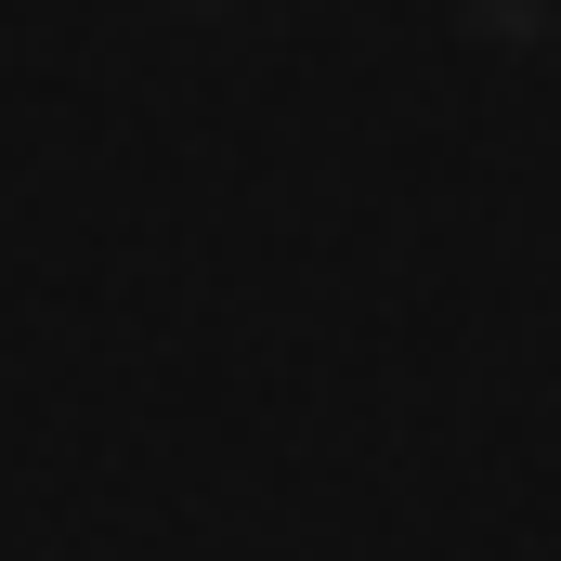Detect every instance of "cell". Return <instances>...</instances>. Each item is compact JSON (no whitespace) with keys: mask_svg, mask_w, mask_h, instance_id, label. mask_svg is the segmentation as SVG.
Segmentation results:
<instances>
[{"mask_svg":"<svg viewBox=\"0 0 561 561\" xmlns=\"http://www.w3.org/2000/svg\"><path fill=\"white\" fill-rule=\"evenodd\" d=\"M470 26H483L496 53H536V39H549V0H470Z\"/></svg>","mask_w":561,"mask_h":561,"instance_id":"1","label":"cell"},{"mask_svg":"<svg viewBox=\"0 0 561 561\" xmlns=\"http://www.w3.org/2000/svg\"><path fill=\"white\" fill-rule=\"evenodd\" d=\"M196 13H222V0H196Z\"/></svg>","mask_w":561,"mask_h":561,"instance_id":"2","label":"cell"}]
</instances>
